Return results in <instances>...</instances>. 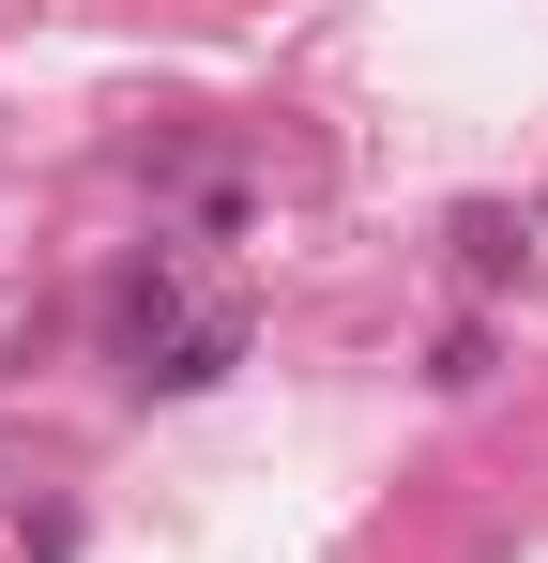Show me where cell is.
Returning <instances> with one entry per match:
<instances>
[]
</instances>
